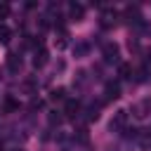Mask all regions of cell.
I'll list each match as a JSON object with an SVG mask.
<instances>
[{"label": "cell", "instance_id": "22", "mask_svg": "<svg viewBox=\"0 0 151 151\" xmlns=\"http://www.w3.org/2000/svg\"><path fill=\"white\" fill-rule=\"evenodd\" d=\"M38 109H42V101L40 99H33L31 101V111H38Z\"/></svg>", "mask_w": 151, "mask_h": 151}, {"label": "cell", "instance_id": "14", "mask_svg": "<svg viewBox=\"0 0 151 151\" xmlns=\"http://www.w3.org/2000/svg\"><path fill=\"white\" fill-rule=\"evenodd\" d=\"M132 73H134V71H132L130 64H123V61L118 64V76H120V78H132Z\"/></svg>", "mask_w": 151, "mask_h": 151}, {"label": "cell", "instance_id": "12", "mask_svg": "<svg viewBox=\"0 0 151 151\" xmlns=\"http://www.w3.org/2000/svg\"><path fill=\"white\" fill-rule=\"evenodd\" d=\"M125 17H127L130 21H134V24H139V21H142V14H139V9H137V7H127V9H125Z\"/></svg>", "mask_w": 151, "mask_h": 151}, {"label": "cell", "instance_id": "23", "mask_svg": "<svg viewBox=\"0 0 151 151\" xmlns=\"http://www.w3.org/2000/svg\"><path fill=\"white\" fill-rule=\"evenodd\" d=\"M7 12H9V7H7V5H2V7H0V17H5Z\"/></svg>", "mask_w": 151, "mask_h": 151}, {"label": "cell", "instance_id": "16", "mask_svg": "<svg viewBox=\"0 0 151 151\" xmlns=\"http://www.w3.org/2000/svg\"><path fill=\"white\" fill-rule=\"evenodd\" d=\"M9 40H12V31H9L5 24H0V42H2V45H7Z\"/></svg>", "mask_w": 151, "mask_h": 151}, {"label": "cell", "instance_id": "11", "mask_svg": "<svg viewBox=\"0 0 151 151\" xmlns=\"http://www.w3.org/2000/svg\"><path fill=\"white\" fill-rule=\"evenodd\" d=\"M116 17H118L116 9H106V12L101 14V24H104V26H111V24H116Z\"/></svg>", "mask_w": 151, "mask_h": 151}, {"label": "cell", "instance_id": "6", "mask_svg": "<svg viewBox=\"0 0 151 151\" xmlns=\"http://www.w3.org/2000/svg\"><path fill=\"white\" fill-rule=\"evenodd\" d=\"M7 71L9 73H19L21 71V57L17 52H9L7 54Z\"/></svg>", "mask_w": 151, "mask_h": 151}, {"label": "cell", "instance_id": "19", "mask_svg": "<svg viewBox=\"0 0 151 151\" xmlns=\"http://www.w3.org/2000/svg\"><path fill=\"white\" fill-rule=\"evenodd\" d=\"M47 120H50V125L54 127V125H61V120H64V118H61V116L54 111V113H50V116H47Z\"/></svg>", "mask_w": 151, "mask_h": 151}, {"label": "cell", "instance_id": "24", "mask_svg": "<svg viewBox=\"0 0 151 151\" xmlns=\"http://www.w3.org/2000/svg\"><path fill=\"white\" fill-rule=\"evenodd\" d=\"M0 151H2V139H0Z\"/></svg>", "mask_w": 151, "mask_h": 151}, {"label": "cell", "instance_id": "4", "mask_svg": "<svg viewBox=\"0 0 151 151\" xmlns=\"http://www.w3.org/2000/svg\"><path fill=\"white\" fill-rule=\"evenodd\" d=\"M19 111V99H14L12 94L2 97V113H17Z\"/></svg>", "mask_w": 151, "mask_h": 151}, {"label": "cell", "instance_id": "25", "mask_svg": "<svg viewBox=\"0 0 151 151\" xmlns=\"http://www.w3.org/2000/svg\"><path fill=\"white\" fill-rule=\"evenodd\" d=\"M17 151H24V149H17Z\"/></svg>", "mask_w": 151, "mask_h": 151}, {"label": "cell", "instance_id": "21", "mask_svg": "<svg viewBox=\"0 0 151 151\" xmlns=\"http://www.w3.org/2000/svg\"><path fill=\"white\" fill-rule=\"evenodd\" d=\"M24 90L33 94V92H35V80H31V78H28V80H24Z\"/></svg>", "mask_w": 151, "mask_h": 151}, {"label": "cell", "instance_id": "7", "mask_svg": "<svg viewBox=\"0 0 151 151\" xmlns=\"http://www.w3.org/2000/svg\"><path fill=\"white\" fill-rule=\"evenodd\" d=\"M104 94H106V101H116V99L120 97V85H118V83H106Z\"/></svg>", "mask_w": 151, "mask_h": 151}, {"label": "cell", "instance_id": "15", "mask_svg": "<svg viewBox=\"0 0 151 151\" xmlns=\"http://www.w3.org/2000/svg\"><path fill=\"white\" fill-rule=\"evenodd\" d=\"M50 99H52V101H66V90H64V87L52 90V92H50Z\"/></svg>", "mask_w": 151, "mask_h": 151}, {"label": "cell", "instance_id": "9", "mask_svg": "<svg viewBox=\"0 0 151 151\" xmlns=\"http://www.w3.org/2000/svg\"><path fill=\"white\" fill-rule=\"evenodd\" d=\"M83 14H85V7H83L80 2H71V5H68V17H71L73 21H80Z\"/></svg>", "mask_w": 151, "mask_h": 151}, {"label": "cell", "instance_id": "1", "mask_svg": "<svg viewBox=\"0 0 151 151\" xmlns=\"http://www.w3.org/2000/svg\"><path fill=\"white\" fill-rule=\"evenodd\" d=\"M101 54H104V61L106 64H120V47L116 42H104Z\"/></svg>", "mask_w": 151, "mask_h": 151}, {"label": "cell", "instance_id": "18", "mask_svg": "<svg viewBox=\"0 0 151 151\" xmlns=\"http://www.w3.org/2000/svg\"><path fill=\"white\" fill-rule=\"evenodd\" d=\"M99 118V104H92L87 109V120H97Z\"/></svg>", "mask_w": 151, "mask_h": 151}, {"label": "cell", "instance_id": "5", "mask_svg": "<svg viewBox=\"0 0 151 151\" xmlns=\"http://www.w3.org/2000/svg\"><path fill=\"white\" fill-rule=\"evenodd\" d=\"M80 113V101L78 99H66V104H64V116L66 118H76Z\"/></svg>", "mask_w": 151, "mask_h": 151}, {"label": "cell", "instance_id": "20", "mask_svg": "<svg viewBox=\"0 0 151 151\" xmlns=\"http://www.w3.org/2000/svg\"><path fill=\"white\" fill-rule=\"evenodd\" d=\"M146 78H149V68L144 66V68H139V71H137V83H144Z\"/></svg>", "mask_w": 151, "mask_h": 151}, {"label": "cell", "instance_id": "10", "mask_svg": "<svg viewBox=\"0 0 151 151\" xmlns=\"http://www.w3.org/2000/svg\"><path fill=\"white\" fill-rule=\"evenodd\" d=\"M45 64H47V50L45 47H38L35 50V57H33V66L35 68H42Z\"/></svg>", "mask_w": 151, "mask_h": 151}, {"label": "cell", "instance_id": "13", "mask_svg": "<svg viewBox=\"0 0 151 151\" xmlns=\"http://www.w3.org/2000/svg\"><path fill=\"white\" fill-rule=\"evenodd\" d=\"M87 52H90V45H87V42H76V45H73V54H76V57H85Z\"/></svg>", "mask_w": 151, "mask_h": 151}, {"label": "cell", "instance_id": "8", "mask_svg": "<svg viewBox=\"0 0 151 151\" xmlns=\"http://www.w3.org/2000/svg\"><path fill=\"white\" fill-rule=\"evenodd\" d=\"M137 144H139L142 151H151V130H139Z\"/></svg>", "mask_w": 151, "mask_h": 151}, {"label": "cell", "instance_id": "3", "mask_svg": "<svg viewBox=\"0 0 151 151\" xmlns=\"http://www.w3.org/2000/svg\"><path fill=\"white\" fill-rule=\"evenodd\" d=\"M130 111H132V116H134L137 120H144V118L151 113V99H144V101L132 104V106H130Z\"/></svg>", "mask_w": 151, "mask_h": 151}, {"label": "cell", "instance_id": "2", "mask_svg": "<svg viewBox=\"0 0 151 151\" xmlns=\"http://www.w3.org/2000/svg\"><path fill=\"white\" fill-rule=\"evenodd\" d=\"M127 127V111H116V116L111 118V123H109V130L111 132H123Z\"/></svg>", "mask_w": 151, "mask_h": 151}, {"label": "cell", "instance_id": "17", "mask_svg": "<svg viewBox=\"0 0 151 151\" xmlns=\"http://www.w3.org/2000/svg\"><path fill=\"white\" fill-rule=\"evenodd\" d=\"M85 83H87V73L85 71H78V78L73 80V87H83Z\"/></svg>", "mask_w": 151, "mask_h": 151}]
</instances>
